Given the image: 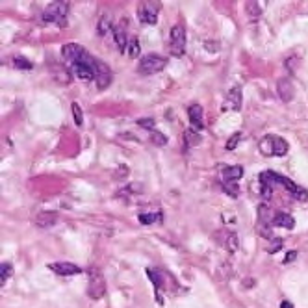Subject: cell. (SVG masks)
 Here are the masks:
<instances>
[{"label": "cell", "instance_id": "6da1fadb", "mask_svg": "<svg viewBox=\"0 0 308 308\" xmlns=\"http://www.w3.org/2000/svg\"><path fill=\"white\" fill-rule=\"evenodd\" d=\"M62 60L65 62V65L71 69V73L84 80V82H95L97 73H99V60L89 54L82 45L69 43L62 48Z\"/></svg>", "mask_w": 308, "mask_h": 308}, {"label": "cell", "instance_id": "7a4b0ae2", "mask_svg": "<svg viewBox=\"0 0 308 308\" xmlns=\"http://www.w3.org/2000/svg\"><path fill=\"white\" fill-rule=\"evenodd\" d=\"M260 186H262V197H264V199H271L273 187L282 186L288 193L293 195V199H297V201H308L307 189L299 187L293 180L282 177V175L275 173V171H264V173H260Z\"/></svg>", "mask_w": 308, "mask_h": 308}, {"label": "cell", "instance_id": "3957f363", "mask_svg": "<svg viewBox=\"0 0 308 308\" xmlns=\"http://www.w3.org/2000/svg\"><path fill=\"white\" fill-rule=\"evenodd\" d=\"M67 17H69V4L67 2H52L41 13V22L43 24H58V26H67Z\"/></svg>", "mask_w": 308, "mask_h": 308}, {"label": "cell", "instance_id": "277c9868", "mask_svg": "<svg viewBox=\"0 0 308 308\" xmlns=\"http://www.w3.org/2000/svg\"><path fill=\"white\" fill-rule=\"evenodd\" d=\"M258 150L262 156H284L288 154L289 145L288 141L280 136H264L258 143Z\"/></svg>", "mask_w": 308, "mask_h": 308}, {"label": "cell", "instance_id": "5b68a950", "mask_svg": "<svg viewBox=\"0 0 308 308\" xmlns=\"http://www.w3.org/2000/svg\"><path fill=\"white\" fill-rule=\"evenodd\" d=\"M87 275H89V279H87V295H89V299H93V301L103 299L104 293H106V279H104L103 271L99 267H89Z\"/></svg>", "mask_w": 308, "mask_h": 308}, {"label": "cell", "instance_id": "8992f818", "mask_svg": "<svg viewBox=\"0 0 308 308\" xmlns=\"http://www.w3.org/2000/svg\"><path fill=\"white\" fill-rule=\"evenodd\" d=\"M167 65V60L160 54H147V56L141 58L140 65H138V71L140 75H156L160 71H164Z\"/></svg>", "mask_w": 308, "mask_h": 308}, {"label": "cell", "instance_id": "52a82bcc", "mask_svg": "<svg viewBox=\"0 0 308 308\" xmlns=\"http://www.w3.org/2000/svg\"><path fill=\"white\" fill-rule=\"evenodd\" d=\"M160 10H162V4L160 2H154V0H147V2H141L138 6V19L143 22V24H156L158 22V15Z\"/></svg>", "mask_w": 308, "mask_h": 308}, {"label": "cell", "instance_id": "ba28073f", "mask_svg": "<svg viewBox=\"0 0 308 308\" xmlns=\"http://www.w3.org/2000/svg\"><path fill=\"white\" fill-rule=\"evenodd\" d=\"M171 41H169V50L175 58L184 56L186 52V28L182 24H175L171 28Z\"/></svg>", "mask_w": 308, "mask_h": 308}, {"label": "cell", "instance_id": "9c48e42d", "mask_svg": "<svg viewBox=\"0 0 308 308\" xmlns=\"http://www.w3.org/2000/svg\"><path fill=\"white\" fill-rule=\"evenodd\" d=\"M242 108V87L240 85H234L232 89L226 93V99L223 103V112L225 110H232V112H238Z\"/></svg>", "mask_w": 308, "mask_h": 308}, {"label": "cell", "instance_id": "30bf717a", "mask_svg": "<svg viewBox=\"0 0 308 308\" xmlns=\"http://www.w3.org/2000/svg\"><path fill=\"white\" fill-rule=\"evenodd\" d=\"M48 269H52L56 275H62V277L78 275L82 271L76 264H71V262H52V264H48Z\"/></svg>", "mask_w": 308, "mask_h": 308}, {"label": "cell", "instance_id": "8fae6325", "mask_svg": "<svg viewBox=\"0 0 308 308\" xmlns=\"http://www.w3.org/2000/svg\"><path fill=\"white\" fill-rule=\"evenodd\" d=\"M187 117L191 123V128L193 130H203L205 128V119H203V106L201 104H191L187 108Z\"/></svg>", "mask_w": 308, "mask_h": 308}, {"label": "cell", "instance_id": "7c38bea8", "mask_svg": "<svg viewBox=\"0 0 308 308\" xmlns=\"http://www.w3.org/2000/svg\"><path fill=\"white\" fill-rule=\"evenodd\" d=\"M112 69L106 65L104 62H101L99 60V73H97V80H95V84H97V87L99 89H106L108 85L112 84Z\"/></svg>", "mask_w": 308, "mask_h": 308}, {"label": "cell", "instance_id": "4fadbf2b", "mask_svg": "<svg viewBox=\"0 0 308 308\" xmlns=\"http://www.w3.org/2000/svg\"><path fill=\"white\" fill-rule=\"evenodd\" d=\"M277 93H279V97L284 101V103H289V101L293 99L295 87L291 85L289 78H280L279 82H277Z\"/></svg>", "mask_w": 308, "mask_h": 308}, {"label": "cell", "instance_id": "5bb4252c", "mask_svg": "<svg viewBox=\"0 0 308 308\" xmlns=\"http://www.w3.org/2000/svg\"><path fill=\"white\" fill-rule=\"evenodd\" d=\"M243 177V167L242 165H228L221 171V180L223 184L226 182H240Z\"/></svg>", "mask_w": 308, "mask_h": 308}, {"label": "cell", "instance_id": "9a60e30c", "mask_svg": "<svg viewBox=\"0 0 308 308\" xmlns=\"http://www.w3.org/2000/svg\"><path fill=\"white\" fill-rule=\"evenodd\" d=\"M271 223H273V226H279V228L291 230V228L295 226V219H293L289 214H286V212H277V214L273 215Z\"/></svg>", "mask_w": 308, "mask_h": 308}, {"label": "cell", "instance_id": "2e32d148", "mask_svg": "<svg viewBox=\"0 0 308 308\" xmlns=\"http://www.w3.org/2000/svg\"><path fill=\"white\" fill-rule=\"evenodd\" d=\"M58 217H60L58 212H39L36 215V219H34V223L41 226V228H50L52 225L58 223Z\"/></svg>", "mask_w": 308, "mask_h": 308}, {"label": "cell", "instance_id": "e0dca14e", "mask_svg": "<svg viewBox=\"0 0 308 308\" xmlns=\"http://www.w3.org/2000/svg\"><path fill=\"white\" fill-rule=\"evenodd\" d=\"M113 41H115V47L121 50L123 54H124V48H126V45H128V39H130V36L126 34V30L123 28L121 24H117V26H113Z\"/></svg>", "mask_w": 308, "mask_h": 308}, {"label": "cell", "instance_id": "ac0fdd59", "mask_svg": "<svg viewBox=\"0 0 308 308\" xmlns=\"http://www.w3.org/2000/svg\"><path fill=\"white\" fill-rule=\"evenodd\" d=\"M147 275H149L150 282L154 284V291H156V299H158V303H162V297H160V288H162V284H165V280H162V273L156 269H147Z\"/></svg>", "mask_w": 308, "mask_h": 308}, {"label": "cell", "instance_id": "d6986e66", "mask_svg": "<svg viewBox=\"0 0 308 308\" xmlns=\"http://www.w3.org/2000/svg\"><path fill=\"white\" fill-rule=\"evenodd\" d=\"M184 140H186V145H189V147H197V145L203 143V136H201L197 130H193V128H189V130L184 132Z\"/></svg>", "mask_w": 308, "mask_h": 308}, {"label": "cell", "instance_id": "ffe728a7", "mask_svg": "<svg viewBox=\"0 0 308 308\" xmlns=\"http://www.w3.org/2000/svg\"><path fill=\"white\" fill-rule=\"evenodd\" d=\"M223 245H225V249H226L228 252H236L238 245H240V242H238V236H236L234 232H225Z\"/></svg>", "mask_w": 308, "mask_h": 308}, {"label": "cell", "instance_id": "44dd1931", "mask_svg": "<svg viewBox=\"0 0 308 308\" xmlns=\"http://www.w3.org/2000/svg\"><path fill=\"white\" fill-rule=\"evenodd\" d=\"M140 52H141V47H140L138 38H130L128 39V45L124 48V54L128 58H136V56H140Z\"/></svg>", "mask_w": 308, "mask_h": 308}, {"label": "cell", "instance_id": "7402d4cb", "mask_svg": "<svg viewBox=\"0 0 308 308\" xmlns=\"http://www.w3.org/2000/svg\"><path fill=\"white\" fill-rule=\"evenodd\" d=\"M150 143L152 145H156V147H165L167 145V138H165V134H162L160 130H150Z\"/></svg>", "mask_w": 308, "mask_h": 308}, {"label": "cell", "instance_id": "603a6c76", "mask_svg": "<svg viewBox=\"0 0 308 308\" xmlns=\"http://www.w3.org/2000/svg\"><path fill=\"white\" fill-rule=\"evenodd\" d=\"M11 275H13V267H11V264L10 262H4V264L0 266V286H4Z\"/></svg>", "mask_w": 308, "mask_h": 308}, {"label": "cell", "instance_id": "cb8c5ba5", "mask_svg": "<svg viewBox=\"0 0 308 308\" xmlns=\"http://www.w3.org/2000/svg\"><path fill=\"white\" fill-rule=\"evenodd\" d=\"M162 217H164V214L162 212H156V214H140V223L141 225H152L156 223V221H162Z\"/></svg>", "mask_w": 308, "mask_h": 308}, {"label": "cell", "instance_id": "d4e9b609", "mask_svg": "<svg viewBox=\"0 0 308 308\" xmlns=\"http://www.w3.org/2000/svg\"><path fill=\"white\" fill-rule=\"evenodd\" d=\"M245 8H247V13H249V17L251 19H258L262 15V4L260 2H247L245 4Z\"/></svg>", "mask_w": 308, "mask_h": 308}, {"label": "cell", "instance_id": "484cf974", "mask_svg": "<svg viewBox=\"0 0 308 308\" xmlns=\"http://www.w3.org/2000/svg\"><path fill=\"white\" fill-rule=\"evenodd\" d=\"M13 65L17 67V69H21V71H30L32 69V62H28L24 56H21V54H17V56H13Z\"/></svg>", "mask_w": 308, "mask_h": 308}, {"label": "cell", "instance_id": "4316f807", "mask_svg": "<svg viewBox=\"0 0 308 308\" xmlns=\"http://www.w3.org/2000/svg\"><path fill=\"white\" fill-rule=\"evenodd\" d=\"M71 112H73V119H75L76 126H82L84 124V115H82V108L78 103L71 104Z\"/></svg>", "mask_w": 308, "mask_h": 308}, {"label": "cell", "instance_id": "83f0119b", "mask_svg": "<svg viewBox=\"0 0 308 308\" xmlns=\"http://www.w3.org/2000/svg\"><path fill=\"white\" fill-rule=\"evenodd\" d=\"M112 28V21H110V17L108 15H103L101 17V21H99V28H97V32H99V36H104L106 32H110Z\"/></svg>", "mask_w": 308, "mask_h": 308}, {"label": "cell", "instance_id": "f1b7e54d", "mask_svg": "<svg viewBox=\"0 0 308 308\" xmlns=\"http://www.w3.org/2000/svg\"><path fill=\"white\" fill-rule=\"evenodd\" d=\"M223 187H225V193L230 195L232 199H236V197L240 195V186H238V182H226V184H223Z\"/></svg>", "mask_w": 308, "mask_h": 308}, {"label": "cell", "instance_id": "f546056e", "mask_svg": "<svg viewBox=\"0 0 308 308\" xmlns=\"http://www.w3.org/2000/svg\"><path fill=\"white\" fill-rule=\"evenodd\" d=\"M258 217H260L262 223H269V205L262 203V205L258 206Z\"/></svg>", "mask_w": 308, "mask_h": 308}, {"label": "cell", "instance_id": "4dcf8cb0", "mask_svg": "<svg viewBox=\"0 0 308 308\" xmlns=\"http://www.w3.org/2000/svg\"><path fill=\"white\" fill-rule=\"evenodd\" d=\"M282 247H284V242H282L280 238H273L269 247H267V252H269V254H275V252H279Z\"/></svg>", "mask_w": 308, "mask_h": 308}, {"label": "cell", "instance_id": "1f68e13d", "mask_svg": "<svg viewBox=\"0 0 308 308\" xmlns=\"http://www.w3.org/2000/svg\"><path fill=\"white\" fill-rule=\"evenodd\" d=\"M240 140H242V132H236V134H232L230 136V140L226 141V150H234L236 147H238V143H240Z\"/></svg>", "mask_w": 308, "mask_h": 308}, {"label": "cell", "instance_id": "d6a6232c", "mask_svg": "<svg viewBox=\"0 0 308 308\" xmlns=\"http://www.w3.org/2000/svg\"><path fill=\"white\" fill-rule=\"evenodd\" d=\"M54 76H56V80L58 82H60V84H69V82H71V75H69V71H65V69H63V71H62V75H60V73H58V71H54Z\"/></svg>", "mask_w": 308, "mask_h": 308}, {"label": "cell", "instance_id": "836d02e7", "mask_svg": "<svg viewBox=\"0 0 308 308\" xmlns=\"http://www.w3.org/2000/svg\"><path fill=\"white\" fill-rule=\"evenodd\" d=\"M138 124L143 126V128H147V130H154V124H156V121H154V119H150V117H147V119H140Z\"/></svg>", "mask_w": 308, "mask_h": 308}, {"label": "cell", "instance_id": "e575fe53", "mask_svg": "<svg viewBox=\"0 0 308 308\" xmlns=\"http://www.w3.org/2000/svg\"><path fill=\"white\" fill-rule=\"evenodd\" d=\"M297 256H299V252H297V251H289L288 254L284 256V262H282V264H291V262L295 260Z\"/></svg>", "mask_w": 308, "mask_h": 308}, {"label": "cell", "instance_id": "d590c367", "mask_svg": "<svg viewBox=\"0 0 308 308\" xmlns=\"http://www.w3.org/2000/svg\"><path fill=\"white\" fill-rule=\"evenodd\" d=\"M280 308H293V305H291L289 301H282V303H280Z\"/></svg>", "mask_w": 308, "mask_h": 308}]
</instances>
